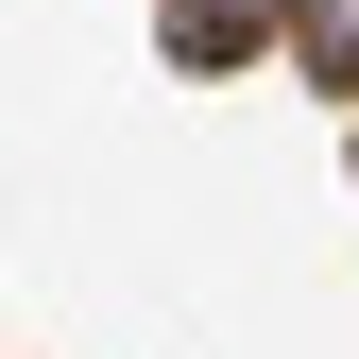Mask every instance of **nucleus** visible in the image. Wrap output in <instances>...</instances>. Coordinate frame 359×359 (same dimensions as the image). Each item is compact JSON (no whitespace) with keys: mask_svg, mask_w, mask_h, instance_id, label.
<instances>
[{"mask_svg":"<svg viewBox=\"0 0 359 359\" xmlns=\"http://www.w3.org/2000/svg\"><path fill=\"white\" fill-rule=\"evenodd\" d=\"M308 52H325V69H359V0H308Z\"/></svg>","mask_w":359,"mask_h":359,"instance_id":"obj_1","label":"nucleus"},{"mask_svg":"<svg viewBox=\"0 0 359 359\" xmlns=\"http://www.w3.org/2000/svg\"><path fill=\"white\" fill-rule=\"evenodd\" d=\"M240 18H308V0H189V34H240Z\"/></svg>","mask_w":359,"mask_h":359,"instance_id":"obj_2","label":"nucleus"}]
</instances>
